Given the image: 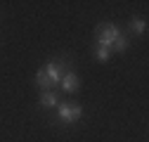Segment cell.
Masks as SVG:
<instances>
[{
    "label": "cell",
    "mask_w": 149,
    "mask_h": 142,
    "mask_svg": "<svg viewBox=\"0 0 149 142\" xmlns=\"http://www.w3.org/2000/svg\"><path fill=\"white\" fill-rule=\"evenodd\" d=\"M36 83H38L40 88H43V90H52V83H50V78H47V74H45V69H40L38 71V74H36Z\"/></svg>",
    "instance_id": "cell-6"
},
{
    "label": "cell",
    "mask_w": 149,
    "mask_h": 142,
    "mask_svg": "<svg viewBox=\"0 0 149 142\" xmlns=\"http://www.w3.org/2000/svg\"><path fill=\"white\" fill-rule=\"evenodd\" d=\"M83 116V109L78 104H69V102H62L59 104V121L62 123H73Z\"/></svg>",
    "instance_id": "cell-2"
},
{
    "label": "cell",
    "mask_w": 149,
    "mask_h": 142,
    "mask_svg": "<svg viewBox=\"0 0 149 142\" xmlns=\"http://www.w3.org/2000/svg\"><path fill=\"white\" fill-rule=\"evenodd\" d=\"M118 36H123L118 26H114V24H104V26L100 29V36H97V47H107V50H111V45L116 43Z\"/></svg>",
    "instance_id": "cell-1"
},
{
    "label": "cell",
    "mask_w": 149,
    "mask_h": 142,
    "mask_svg": "<svg viewBox=\"0 0 149 142\" xmlns=\"http://www.w3.org/2000/svg\"><path fill=\"white\" fill-rule=\"evenodd\" d=\"M59 83H62V88H64L66 93H76L78 88H81V78L73 74V71H66V74L62 76V81H59Z\"/></svg>",
    "instance_id": "cell-4"
},
{
    "label": "cell",
    "mask_w": 149,
    "mask_h": 142,
    "mask_svg": "<svg viewBox=\"0 0 149 142\" xmlns=\"http://www.w3.org/2000/svg\"><path fill=\"white\" fill-rule=\"evenodd\" d=\"M43 69H45V74H47V78H50L52 85H57L62 81V76L66 74V64L64 62H47Z\"/></svg>",
    "instance_id": "cell-3"
},
{
    "label": "cell",
    "mask_w": 149,
    "mask_h": 142,
    "mask_svg": "<svg viewBox=\"0 0 149 142\" xmlns=\"http://www.w3.org/2000/svg\"><path fill=\"white\" fill-rule=\"evenodd\" d=\"M109 55H111V50H107V47H97V50H95V57H97L100 62H107Z\"/></svg>",
    "instance_id": "cell-9"
},
{
    "label": "cell",
    "mask_w": 149,
    "mask_h": 142,
    "mask_svg": "<svg viewBox=\"0 0 149 142\" xmlns=\"http://www.w3.org/2000/svg\"><path fill=\"white\" fill-rule=\"evenodd\" d=\"M125 47H128V40L123 38V36H118V38H116V43L111 45V50H116V52H123Z\"/></svg>",
    "instance_id": "cell-8"
},
{
    "label": "cell",
    "mask_w": 149,
    "mask_h": 142,
    "mask_svg": "<svg viewBox=\"0 0 149 142\" xmlns=\"http://www.w3.org/2000/svg\"><path fill=\"white\" fill-rule=\"evenodd\" d=\"M57 100H59V97H57L54 90H45V93L40 95V106H57V104H59Z\"/></svg>",
    "instance_id": "cell-5"
},
{
    "label": "cell",
    "mask_w": 149,
    "mask_h": 142,
    "mask_svg": "<svg viewBox=\"0 0 149 142\" xmlns=\"http://www.w3.org/2000/svg\"><path fill=\"white\" fill-rule=\"evenodd\" d=\"M144 29H147L144 19H133V22H130V31H133V33H144Z\"/></svg>",
    "instance_id": "cell-7"
}]
</instances>
